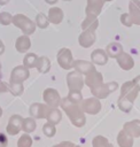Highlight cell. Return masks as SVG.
Segmentation results:
<instances>
[{
    "label": "cell",
    "instance_id": "cell-22",
    "mask_svg": "<svg viewBox=\"0 0 140 147\" xmlns=\"http://www.w3.org/2000/svg\"><path fill=\"white\" fill-rule=\"evenodd\" d=\"M42 131H44V133H45L47 137H53V136L55 134V126H54V124H52V123H47L46 125H44Z\"/></svg>",
    "mask_w": 140,
    "mask_h": 147
},
{
    "label": "cell",
    "instance_id": "cell-30",
    "mask_svg": "<svg viewBox=\"0 0 140 147\" xmlns=\"http://www.w3.org/2000/svg\"><path fill=\"white\" fill-rule=\"evenodd\" d=\"M0 116H1V108H0Z\"/></svg>",
    "mask_w": 140,
    "mask_h": 147
},
{
    "label": "cell",
    "instance_id": "cell-13",
    "mask_svg": "<svg viewBox=\"0 0 140 147\" xmlns=\"http://www.w3.org/2000/svg\"><path fill=\"white\" fill-rule=\"evenodd\" d=\"M15 46H16V48H17V51H18L20 53H23V52H25V51L30 47V40H29L28 37L22 36V37H20V38L17 39Z\"/></svg>",
    "mask_w": 140,
    "mask_h": 147
},
{
    "label": "cell",
    "instance_id": "cell-12",
    "mask_svg": "<svg viewBox=\"0 0 140 147\" xmlns=\"http://www.w3.org/2000/svg\"><path fill=\"white\" fill-rule=\"evenodd\" d=\"M48 18L54 24H59L62 21V18H63V11L60 8H50L49 9Z\"/></svg>",
    "mask_w": 140,
    "mask_h": 147
},
{
    "label": "cell",
    "instance_id": "cell-28",
    "mask_svg": "<svg viewBox=\"0 0 140 147\" xmlns=\"http://www.w3.org/2000/svg\"><path fill=\"white\" fill-rule=\"evenodd\" d=\"M47 3H50V5H53V3H55L56 2V0H45Z\"/></svg>",
    "mask_w": 140,
    "mask_h": 147
},
{
    "label": "cell",
    "instance_id": "cell-8",
    "mask_svg": "<svg viewBox=\"0 0 140 147\" xmlns=\"http://www.w3.org/2000/svg\"><path fill=\"white\" fill-rule=\"evenodd\" d=\"M117 61L119 63V65L124 69V70H130L133 67V60L129 54L125 53H120L117 56Z\"/></svg>",
    "mask_w": 140,
    "mask_h": 147
},
{
    "label": "cell",
    "instance_id": "cell-10",
    "mask_svg": "<svg viewBox=\"0 0 140 147\" xmlns=\"http://www.w3.org/2000/svg\"><path fill=\"white\" fill-rule=\"evenodd\" d=\"M103 5V0H88L87 15H98Z\"/></svg>",
    "mask_w": 140,
    "mask_h": 147
},
{
    "label": "cell",
    "instance_id": "cell-4",
    "mask_svg": "<svg viewBox=\"0 0 140 147\" xmlns=\"http://www.w3.org/2000/svg\"><path fill=\"white\" fill-rule=\"evenodd\" d=\"M68 84H69L70 91H80L83 86L81 77L77 72H72L68 76Z\"/></svg>",
    "mask_w": 140,
    "mask_h": 147
},
{
    "label": "cell",
    "instance_id": "cell-27",
    "mask_svg": "<svg viewBox=\"0 0 140 147\" xmlns=\"http://www.w3.org/2000/svg\"><path fill=\"white\" fill-rule=\"evenodd\" d=\"M8 1H9V0H0V5H1V6H3V5H6Z\"/></svg>",
    "mask_w": 140,
    "mask_h": 147
},
{
    "label": "cell",
    "instance_id": "cell-23",
    "mask_svg": "<svg viewBox=\"0 0 140 147\" xmlns=\"http://www.w3.org/2000/svg\"><path fill=\"white\" fill-rule=\"evenodd\" d=\"M11 21V16L9 15V13H6V11H2L0 14V23L3 24V25H8Z\"/></svg>",
    "mask_w": 140,
    "mask_h": 147
},
{
    "label": "cell",
    "instance_id": "cell-20",
    "mask_svg": "<svg viewBox=\"0 0 140 147\" xmlns=\"http://www.w3.org/2000/svg\"><path fill=\"white\" fill-rule=\"evenodd\" d=\"M36 22H37L38 26L41 28V29L47 28V25H48V20H47L46 16H44V14H38V15H37V20H36Z\"/></svg>",
    "mask_w": 140,
    "mask_h": 147
},
{
    "label": "cell",
    "instance_id": "cell-26",
    "mask_svg": "<svg viewBox=\"0 0 140 147\" xmlns=\"http://www.w3.org/2000/svg\"><path fill=\"white\" fill-rule=\"evenodd\" d=\"M7 90V87H5V84L0 80V92H3V91H6Z\"/></svg>",
    "mask_w": 140,
    "mask_h": 147
},
{
    "label": "cell",
    "instance_id": "cell-29",
    "mask_svg": "<svg viewBox=\"0 0 140 147\" xmlns=\"http://www.w3.org/2000/svg\"><path fill=\"white\" fill-rule=\"evenodd\" d=\"M3 52V45H2V42H1V40H0V54Z\"/></svg>",
    "mask_w": 140,
    "mask_h": 147
},
{
    "label": "cell",
    "instance_id": "cell-1",
    "mask_svg": "<svg viewBox=\"0 0 140 147\" xmlns=\"http://www.w3.org/2000/svg\"><path fill=\"white\" fill-rule=\"evenodd\" d=\"M14 24L17 25V26H20V28L23 30L24 33L30 34V33H32V32L34 31V25H33V23H32L28 17H25V16H23V15H17L16 17H14Z\"/></svg>",
    "mask_w": 140,
    "mask_h": 147
},
{
    "label": "cell",
    "instance_id": "cell-7",
    "mask_svg": "<svg viewBox=\"0 0 140 147\" xmlns=\"http://www.w3.org/2000/svg\"><path fill=\"white\" fill-rule=\"evenodd\" d=\"M114 83H110V84H106V85H98V86H95L96 88H98V91L96 90H92V93L95 95V96H98V98H106L110 92H112L116 87H111V88H109L111 85H112Z\"/></svg>",
    "mask_w": 140,
    "mask_h": 147
},
{
    "label": "cell",
    "instance_id": "cell-5",
    "mask_svg": "<svg viewBox=\"0 0 140 147\" xmlns=\"http://www.w3.org/2000/svg\"><path fill=\"white\" fill-rule=\"evenodd\" d=\"M21 122H22V117L21 116H16L14 115L10 121H9V124L7 126V131L9 134H15L20 131L21 129Z\"/></svg>",
    "mask_w": 140,
    "mask_h": 147
},
{
    "label": "cell",
    "instance_id": "cell-18",
    "mask_svg": "<svg viewBox=\"0 0 140 147\" xmlns=\"http://www.w3.org/2000/svg\"><path fill=\"white\" fill-rule=\"evenodd\" d=\"M36 129V122L32 118H26L24 121V125H23V130L26 132H31Z\"/></svg>",
    "mask_w": 140,
    "mask_h": 147
},
{
    "label": "cell",
    "instance_id": "cell-15",
    "mask_svg": "<svg viewBox=\"0 0 140 147\" xmlns=\"http://www.w3.org/2000/svg\"><path fill=\"white\" fill-rule=\"evenodd\" d=\"M107 53L110 56H117V54L122 53V46L117 42H111L110 45L107 46Z\"/></svg>",
    "mask_w": 140,
    "mask_h": 147
},
{
    "label": "cell",
    "instance_id": "cell-21",
    "mask_svg": "<svg viewBox=\"0 0 140 147\" xmlns=\"http://www.w3.org/2000/svg\"><path fill=\"white\" fill-rule=\"evenodd\" d=\"M36 62H37V56L33 55V54H29V55H26V56L24 57V65H26V67H29V68L34 67Z\"/></svg>",
    "mask_w": 140,
    "mask_h": 147
},
{
    "label": "cell",
    "instance_id": "cell-17",
    "mask_svg": "<svg viewBox=\"0 0 140 147\" xmlns=\"http://www.w3.org/2000/svg\"><path fill=\"white\" fill-rule=\"evenodd\" d=\"M39 61L41 62V65H40V64L37 65V68L39 69V71H41V72H47L48 69H49V61H48V59H47V57H40Z\"/></svg>",
    "mask_w": 140,
    "mask_h": 147
},
{
    "label": "cell",
    "instance_id": "cell-24",
    "mask_svg": "<svg viewBox=\"0 0 140 147\" xmlns=\"http://www.w3.org/2000/svg\"><path fill=\"white\" fill-rule=\"evenodd\" d=\"M8 144V140L3 133H0V147H6Z\"/></svg>",
    "mask_w": 140,
    "mask_h": 147
},
{
    "label": "cell",
    "instance_id": "cell-16",
    "mask_svg": "<svg viewBox=\"0 0 140 147\" xmlns=\"http://www.w3.org/2000/svg\"><path fill=\"white\" fill-rule=\"evenodd\" d=\"M93 147H112L109 141L103 137H95L93 139Z\"/></svg>",
    "mask_w": 140,
    "mask_h": 147
},
{
    "label": "cell",
    "instance_id": "cell-11",
    "mask_svg": "<svg viewBox=\"0 0 140 147\" xmlns=\"http://www.w3.org/2000/svg\"><path fill=\"white\" fill-rule=\"evenodd\" d=\"M124 129L127 133H131L133 137L140 136V121H132L124 125Z\"/></svg>",
    "mask_w": 140,
    "mask_h": 147
},
{
    "label": "cell",
    "instance_id": "cell-6",
    "mask_svg": "<svg viewBox=\"0 0 140 147\" xmlns=\"http://www.w3.org/2000/svg\"><path fill=\"white\" fill-rule=\"evenodd\" d=\"M49 108L47 106H44V105H40V103H36V105H32L31 109H30V113L32 116H36V117H46L47 116V113H48Z\"/></svg>",
    "mask_w": 140,
    "mask_h": 147
},
{
    "label": "cell",
    "instance_id": "cell-3",
    "mask_svg": "<svg viewBox=\"0 0 140 147\" xmlns=\"http://www.w3.org/2000/svg\"><path fill=\"white\" fill-rule=\"evenodd\" d=\"M29 77V71L26 68L23 67H16L11 72V83L17 84L23 80H25Z\"/></svg>",
    "mask_w": 140,
    "mask_h": 147
},
{
    "label": "cell",
    "instance_id": "cell-2",
    "mask_svg": "<svg viewBox=\"0 0 140 147\" xmlns=\"http://www.w3.org/2000/svg\"><path fill=\"white\" fill-rule=\"evenodd\" d=\"M57 59H59V64L61 67H63L64 69L70 68L71 62H72V55L68 48H62L57 55Z\"/></svg>",
    "mask_w": 140,
    "mask_h": 147
},
{
    "label": "cell",
    "instance_id": "cell-19",
    "mask_svg": "<svg viewBox=\"0 0 140 147\" xmlns=\"http://www.w3.org/2000/svg\"><path fill=\"white\" fill-rule=\"evenodd\" d=\"M31 142H32L31 138H30L28 134H24V136H22V137L20 138L17 146H18V147H30V146H31Z\"/></svg>",
    "mask_w": 140,
    "mask_h": 147
},
{
    "label": "cell",
    "instance_id": "cell-9",
    "mask_svg": "<svg viewBox=\"0 0 140 147\" xmlns=\"http://www.w3.org/2000/svg\"><path fill=\"white\" fill-rule=\"evenodd\" d=\"M101 83H102V76H101V74H99V72L92 70L91 74H90V75L87 76V78H86V84H87L90 87L93 88V87L100 85Z\"/></svg>",
    "mask_w": 140,
    "mask_h": 147
},
{
    "label": "cell",
    "instance_id": "cell-31",
    "mask_svg": "<svg viewBox=\"0 0 140 147\" xmlns=\"http://www.w3.org/2000/svg\"><path fill=\"white\" fill-rule=\"evenodd\" d=\"M65 1H69V0H65Z\"/></svg>",
    "mask_w": 140,
    "mask_h": 147
},
{
    "label": "cell",
    "instance_id": "cell-14",
    "mask_svg": "<svg viewBox=\"0 0 140 147\" xmlns=\"http://www.w3.org/2000/svg\"><path fill=\"white\" fill-rule=\"evenodd\" d=\"M92 60L95 63L104 64L107 62V56L102 52V49H95V52H93V54H92Z\"/></svg>",
    "mask_w": 140,
    "mask_h": 147
},
{
    "label": "cell",
    "instance_id": "cell-25",
    "mask_svg": "<svg viewBox=\"0 0 140 147\" xmlns=\"http://www.w3.org/2000/svg\"><path fill=\"white\" fill-rule=\"evenodd\" d=\"M133 83H134V85H135L137 90H139V91H140V76L135 77V79L133 80Z\"/></svg>",
    "mask_w": 140,
    "mask_h": 147
}]
</instances>
